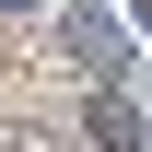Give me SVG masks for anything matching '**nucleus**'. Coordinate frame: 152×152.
<instances>
[{
    "label": "nucleus",
    "mask_w": 152,
    "mask_h": 152,
    "mask_svg": "<svg viewBox=\"0 0 152 152\" xmlns=\"http://www.w3.org/2000/svg\"><path fill=\"white\" fill-rule=\"evenodd\" d=\"M58 35H70V58H82L94 82H105V70H129V58H117V23H105V12H70Z\"/></svg>",
    "instance_id": "f257e3e1"
}]
</instances>
